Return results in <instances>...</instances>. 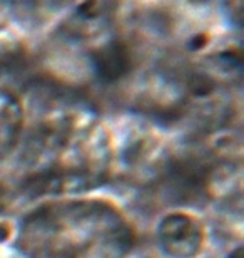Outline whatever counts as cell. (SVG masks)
Here are the masks:
<instances>
[{
    "label": "cell",
    "mask_w": 244,
    "mask_h": 258,
    "mask_svg": "<svg viewBox=\"0 0 244 258\" xmlns=\"http://www.w3.org/2000/svg\"><path fill=\"white\" fill-rule=\"evenodd\" d=\"M139 235L114 201L57 198L34 205L15 225L20 258H129Z\"/></svg>",
    "instance_id": "obj_1"
},
{
    "label": "cell",
    "mask_w": 244,
    "mask_h": 258,
    "mask_svg": "<svg viewBox=\"0 0 244 258\" xmlns=\"http://www.w3.org/2000/svg\"><path fill=\"white\" fill-rule=\"evenodd\" d=\"M159 250L166 258H197L206 246V225L188 211L162 215L155 231Z\"/></svg>",
    "instance_id": "obj_2"
},
{
    "label": "cell",
    "mask_w": 244,
    "mask_h": 258,
    "mask_svg": "<svg viewBox=\"0 0 244 258\" xmlns=\"http://www.w3.org/2000/svg\"><path fill=\"white\" fill-rule=\"evenodd\" d=\"M25 121L22 94L17 87L0 84V166L10 158Z\"/></svg>",
    "instance_id": "obj_3"
}]
</instances>
